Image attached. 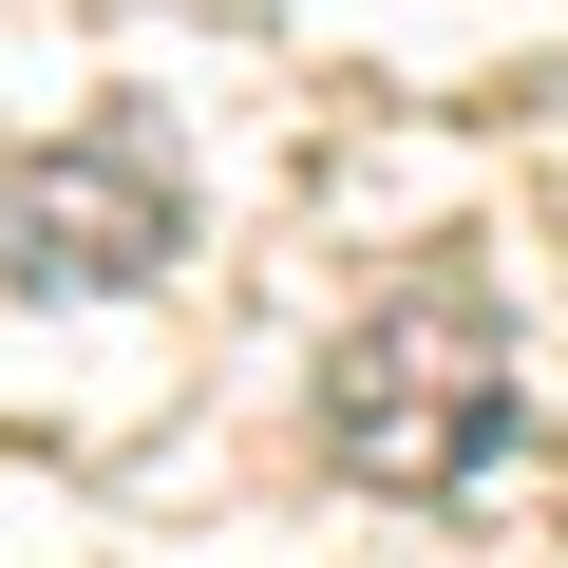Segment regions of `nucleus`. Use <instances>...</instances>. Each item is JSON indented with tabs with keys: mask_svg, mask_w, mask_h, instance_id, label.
<instances>
[{
	"mask_svg": "<svg viewBox=\"0 0 568 568\" xmlns=\"http://www.w3.org/2000/svg\"><path fill=\"white\" fill-rule=\"evenodd\" d=\"M323 455L361 493H398V511H436V493H474L511 455V342H493L474 284H398V304L323 361Z\"/></svg>",
	"mask_w": 568,
	"mask_h": 568,
	"instance_id": "f257e3e1",
	"label": "nucleus"
},
{
	"mask_svg": "<svg viewBox=\"0 0 568 568\" xmlns=\"http://www.w3.org/2000/svg\"><path fill=\"white\" fill-rule=\"evenodd\" d=\"M190 246L171 171L133 133H77V152H0V284H152Z\"/></svg>",
	"mask_w": 568,
	"mask_h": 568,
	"instance_id": "f03ea898",
	"label": "nucleus"
}]
</instances>
